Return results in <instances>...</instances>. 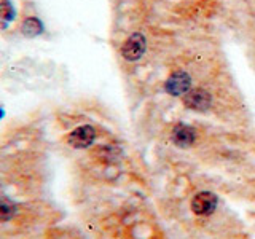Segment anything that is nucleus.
Instances as JSON below:
<instances>
[{
    "label": "nucleus",
    "mask_w": 255,
    "mask_h": 239,
    "mask_svg": "<svg viewBox=\"0 0 255 239\" xmlns=\"http://www.w3.org/2000/svg\"><path fill=\"white\" fill-rule=\"evenodd\" d=\"M21 32L26 37H37L43 32V24L35 16H29L21 22Z\"/></svg>",
    "instance_id": "obj_7"
},
{
    "label": "nucleus",
    "mask_w": 255,
    "mask_h": 239,
    "mask_svg": "<svg viewBox=\"0 0 255 239\" xmlns=\"http://www.w3.org/2000/svg\"><path fill=\"white\" fill-rule=\"evenodd\" d=\"M94 139H96L94 127L90 124H83V126H78L77 129H74L69 134L67 142H69V145H72L74 148H86L94 142Z\"/></svg>",
    "instance_id": "obj_3"
},
{
    "label": "nucleus",
    "mask_w": 255,
    "mask_h": 239,
    "mask_svg": "<svg viewBox=\"0 0 255 239\" xmlns=\"http://www.w3.org/2000/svg\"><path fill=\"white\" fill-rule=\"evenodd\" d=\"M14 215V206L8 203H0V222H8Z\"/></svg>",
    "instance_id": "obj_9"
},
{
    "label": "nucleus",
    "mask_w": 255,
    "mask_h": 239,
    "mask_svg": "<svg viewBox=\"0 0 255 239\" xmlns=\"http://www.w3.org/2000/svg\"><path fill=\"white\" fill-rule=\"evenodd\" d=\"M183 104L191 110L204 112L211 107L212 96L206 90H203V88H195V90H190L185 96H183Z\"/></svg>",
    "instance_id": "obj_1"
},
{
    "label": "nucleus",
    "mask_w": 255,
    "mask_h": 239,
    "mask_svg": "<svg viewBox=\"0 0 255 239\" xmlns=\"http://www.w3.org/2000/svg\"><path fill=\"white\" fill-rule=\"evenodd\" d=\"M14 8L10 0H0V21L10 22L14 19Z\"/></svg>",
    "instance_id": "obj_8"
},
{
    "label": "nucleus",
    "mask_w": 255,
    "mask_h": 239,
    "mask_svg": "<svg viewBox=\"0 0 255 239\" xmlns=\"http://www.w3.org/2000/svg\"><path fill=\"white\" fill-rule=\"evenodd\" d=\"M143 53H145V37L139 32L128 38L122 48V54L126 61H137Z\"/></svg>",
    "instance_id": "obj_2"
},
{
    "label": "nucleus",
    "mask_w": 255,
    "mask_h": 239,
    "mask_svg": "<svg viewBox=\"0 0 255 239\" xmlns=\"http://www.w3.org/2000/svg\"><path fill=\"white\" fill-rule=\"evenodd\" d=\"M191 78L187 72H174L166 82V91L172 96H185L190 91Z\"/></svg>",
    "instance_id": "obj_4"
},
{
    "label": "nucleus",
    "mask_w": 255,
    "mask_h": 239,
    "mask_svg": "<svg viewBox=\"0 0 255 239\" xmlns=\"http://www.w3.org/2000/svg\"><path fill=\"white\" fill-rule=\"evenodd\" d=\"M215 207H217V196L214 193H209V191H201L191 201V209L198 215L212 214Z\"/></svg>",
    "instance_id": "obj_5"
},
{
    "label": "nucleus",
    "mask_w": 255,
    "mask_h": 239,
    "mask_svg": "<svg viewBox=\"0 0 255 239\" xmlns=\"http://www.w3.org/2000/svg\"><path fill=\"white\" fill-rule=\"evenodd\" d=\"M172 140L179 147H190L195 142V129L187 124H177L172 129Z\"/></svg>",
    "instance_id": "obj_6"
}]
</instances>
